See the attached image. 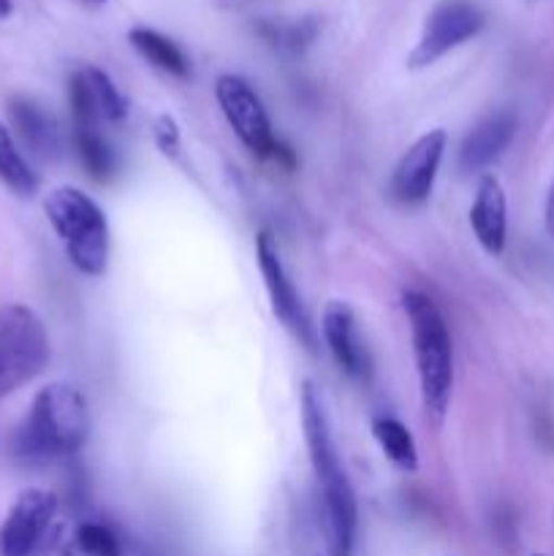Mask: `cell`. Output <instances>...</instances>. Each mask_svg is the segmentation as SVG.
Segmentation results:
<instances>
[{
  "instance_id": "cell-1",
  "label": "cell",
  "mask_w": 554,
  "mask_h": 556,
  "mask_svg": "<svg viewBox=\"0 0 554 556\" xmlns=\"http://www.w3.org/2000/svg\"><path fill=\"white\" fill-rule=\"evenodd\" d=\"M302 427L304 443L310 451V465H313L315 483H318L320 525H324L326 546H329L331 556H351L358 527L356 494H353L351 481H348L340 456H337L324 400L310 380L302 386Z\"/></svg>"
},
{
  "instance_id": "cell-2",
  "label": "cell",
  "mask_w": 554,
  "mask_h": 556,
  "mask_svg": "<svg viewBox=\"0 0 554 556\" xmlns=\"http://www.w3.org/2000/svg\"><path fill=\"white\" fill-rule=\"evenodd\" d=\"M90 434V410L76 386L49 383L33 400L14 434V456L22 465L41 467L76 454Z\"/></svg>"
},
{
  "instance_id": "cell-3",
  "label": "cell",
  "mask_w": 554,
  "mask_h": 556,
  "mask_svg": "<svg viewBox=\"0 0 554 556\" xmlns=\"http://www.w3.org/2000/svg\"><path fill=\"white\" fill-rule=\"evenodd\" d=\"M407 326H411L413 358H416L421 407L429 421L445 418L454 389V345L451 331L438 304L421 291H407L402 296Z\"/></svg>"
},
{
  "instance_id": "cell-4",
  "label": "cell",
  "mask_w": 554,
  "mask_h": 556,
  "mask_svg": "<svg viewBox=\"0 0 554 556\" xmlns=\"http://www.w3.org/2000/svg\"><path fill=\"white\" fill-rule=\"evenodd\" d=\"M49 226L63 242L71 264L87 277H101L109 266V223L101 206L79 188L49 190L43 199Z\"/></svg>"
},
{
  "instance_id": "cell-5",
  "label": "cell",
  "mask_w": 554,
  "mask_h": 556,
  "mask_svg": "<svg viewBox=\"0 0 554 556\" xmlns=\"http://www.w3.org/2000/svg\"><path fill=\"white\" fill-rule=\"evenodd\" d=\"M49 334L27 304L0 307V400L30 383L49 364Z\"/></svg>"
},
{
  "instance_id": "cell-6",
  "label": "cell",
  "mask_w": 554,
  "mask_h": 556,
  "mask_svg": "<svg viewBox=\"0 0 554 556\" xmlns=\"http://www.w3.org/2000/svg\"><path fill=\"white\" fill-rule=\"evenodd\" d=\"M215 98L221 103L226 123L231 125L234 134L253 155L272 157V161H280L286 155V147L272 134L269 114H266L264 103H261L259 92L250 87V81H244L237 74L217 76Z\"/></svg>"
},
{
  "instance_id": "cell-7",
  "label": "cell",
  "mask_w": 554,
  "mask_h": 556,
  "mask_svg": "<svg viewBox=\"0 0 554 556\" xmlns=\"http://www.w3.org/2000/svg\"><path fill=\"white\" fill-rule=\"evenodd\" d=\"M483 27V14L467 0H443L432 9V14L424 22L421 38H418L416 49L407 58L411 68H427L435 60L449 54L451 49L462 47L478 36Z\"/></svg>"
},
{
  "instance_id": "cell-8",
  "label": "cell",
  "mask_w": 554,
  "mask_h": 556,
  "mask_svg": "<svg viewBox=\"0 0 554 556\" xmlns=\"http://www.w3.org/2000/svg\"><path fill=\"white\" fill-rule=\"evenodd\" d=\"M58 514V497L47 489H25L0 525V556H33Z\"/></svg>"
},
{
  "instance_id": "cell-9",
  "label": "cell",
  "mask_w": 554,
  "mask_h": 556,
  "mask_svg": "<svg viewBox=\"0 0 554 556\" xmlns=\"http://www.w3.org/2000/svg\"><path fill=\"white\" fill-rule=\"evenodd\" d=\"M255 255H259V269L264 277L266 293H269V304L275 318L297 337L304 345H313V331H310V320L304 315L302 299H299L297 286L288 277L286 266H282L280 253H277V244L272 239V233L261 231L255 239Z\"/></svg>"
},
{
  "instance_id": "cell-10",
  "label": "cell",
  "mask_w": 554,
  "mask_h": 556,
  "mask_svg": "<svg viewBox=\"0 0 554 556\" xmlns=\"http://www.w3.org/2000/svg\"><path fill=\"white\" fill-rule=\"evenodd\" d=\"M445 130H429L407 147L391 174V195L400 204L413 206L429 199L445 155Z\"/></svg>"
},
{
  "instance_id": "cell-11",
  "label": "cell",
  "mask_w": 554,
  "mask_h": 556,
  "mask_svg": "<svg viewBox=\"0 0 554 556\" xmlns=\"http://www.w3.org/2000/svg\"><path fill=\"white\" fill-rule=\"evenodd\" d=\"M320 331L329 353L335 356L337 367L348 375V378H367V351L362 345V337L356 329V315L345 302H329L320 318Z\"/></svg>"
},
{
  "instance_id": "cell-12",
  "label": "cell",
  "mask_w": 554,
  "mask_h": 556,
  "mask_svg": "<svg viewBox=\"0 0 554 556\" xmlns=\"http://www.w3.org/2000/svg\"><path fill=\"white\" fill-rule=\"evenodd\" d=\"M516 136V114L508 109L487 114L476 128L465 136L459 147V166L462 172H483L492 166Z\"/></svg>"
},
{
  "instance_id": "cell-13",
  "label": "cell",
  "mask_w": 554,
  "mask_h": 556,
  "mask_svg": "<svg viewBox=\"0 0 554 556\" xmlns=\"http://www.w3.org/2000/svg\"><path fill=\"white\" fill-rule=\"evenodd\" d=\"M470 228L489 255H500L508 239V201L498 177H481L470 206Z\"/></svg>"
},
{
  "instance_id": "cell-14",
  "label": "cell",
  "mask_w": 554,
  "mask_h": 556,
  "mask_svg": "<svg viewBox=\"0 0 554 556\" xmlns=\"http://www.w3.org/2000/svg\"><path fill=\"white\" fill-rule=\"evenodd\" d=\"M9 117L20 141L33 155L41 161H54L60 155V144H63L60 128L41 103L30 101V98H14L9 103Z\"/></svg>"
},
{
  "instance_id": "cell-15",
  "label": "cell",
  "mask_w": 554,
  "mask_h": 556,
  "mask_svg": "<svg viewBox=\"0 0 554 556\" xmlns=\"http://www.w3.org/2000/svg\"><path fill=\"white\" fill-rule=\"evenodd\" d=\"M101 119L90 114H74V144L81 166L92 179L103 182L117 168V155L101 130Z\"/></svg>"
},
{
  "instance_id": "cell-16",
  "label": "cell",
  "mask_w": 554,
  "mask_h": 556,
  "mask_svg": "<svg viewBox=\"0 0 554 556\" xmlns=\"http://www.w3.org/2000/svg\"><path fill=\"white\" fill-rule=\"evenodd\" d=\"M68 90L79 92L103 123H119V119L128 114V103L119 96L117 85L109 79V74L96 68V65H81V68L71 76Z\"/></svg>"
},
{
  "instance_id": "cell-17",
  "label": "cell",
  "mask_w": 554,
  "mask_h": 556,
  "mask_svg": "<svg viewBox=\"0 0 554 556\" xmlns=\"http://www.w3.org/2000/svg\"><path fill=\"white\" fill-rule=\"evenodd\" d=\"M128 41L147 63L155 65L163 74L179 76V79L190 74V63L188 58H185V52L172 41V38L163 36V33L152 30V27H130Z\"/></svg>"
},
{
  "instance_id": "cell-18",
  "label": "cell",
  "mask_w": 554,
  "mask_h": 556,
  "mask_svg": "<svg viewBox=\"0 0 554 556\" xmlns=\"http://www.w3.org/2000/svg\"><path fill=\"white\" fill-rule=\"evenodd\" d=\"M0 182L20 199H30L38 190V174L22 155L14 134L0 123Z\"/></svg>"
},
{
  "instance_id": "cell-19",
  "label": "cell",
  "mask_w": 554,
  "mask_h": 556,
  "mask_svg": "<svg viewBox=\"0 0 554 556\" xmlns=\"http://www.w3.org/2000/svg\"><path fill=\"white\" fill-rule=\"evenodd\" d=\"M373 438L375 443L380 445L386 459L402 472H416L418 467V448L413 434L402 427L396 418L389 416H378L373 421Z\"/></svg>"
},
{
  "instance_id": "cell-20",
  "label": "cell",
  "mask_w": 554,
  "mask_h": 556,
  "mask_svg": "<svg viewBox=\"0 0 554 556\" xmlns=\"http://www.w3.org/2000/svg\"><path fill=\"white\" fill-rule=\"evenodd\" d=\"M65 556H123L117 535L106 525L85 521L65 543Z\"/></svg>"
},
{
  "instance_id": "cell-21",
  "label": "cell",
  "mask_w": 554,
  "mask_h": 556,
  "mask_svg": "<svg viewBox=\"0 0 554 556\" xmlns=\"http://www.w3.org/2000/svg\"><path fill=\"white\" fill-rule=\"evenodd\" d=\"M152 134H155V144L163 155H168V157L179 155V128H177V123H174V117L161 114V117L155 119V128H152Z\"/></svg>"
},
{
  "instance_id": "cell-22",
  "label": "cell",
  "mask_w": 554,
  "mask_h": 556,
  "mask_svg": "<svg viewBox=\"0 0 554 556\" xmlns=\"http://www.w3.org/2000/svg\"><path fill=\"white\" fill-rule=\"evenodd\" d=\"M543 223H546V231L549 237L554 239V185L549 188V195H546V206H543Z\"/></svg>"
},
{
  "instance_id": "cell-23",
  "label": "cell",
  "mask_w": 554,
  "mask_h": 556,
  "mask_svg": "<svg viewBox=\"0 0 554 556\" xmlns=\"http://www.w3.org/2000/svg\"><path fill=\"white\" fill-rule=\"evenodd\" d=\"M14 11V0H0V20H9Z\"/></svg>"
},
{
  "instance_id": "cell-24",
  "label": "cell",
  "mask_w": 554,
  "mask_h": 556,
  "mask_svg": "<svg viewBox=\"0 0 554 556\" xmlns=\"http://www.w3.org/2000/svg\"><path fill=\"white\" fill-rule=\"evenodd\" d=\"M79 3H85V5H103V3H106V0H79Z\"/></svg>"
},
{
  "instance_id": "cell-25",
  "label": "cell",
  "mask_w": 554,
  "mask_h": 556,
  "mask_svg": "<svg viewBox=\"0 0 554 556\" xmlns=\"http://www.w3.org/2000/svg\"><path fill=\"white\" fill-rule=\"evenodd\" d=\"M532 556H541V554H532Z\"/></svg>"
}]
</instances>
